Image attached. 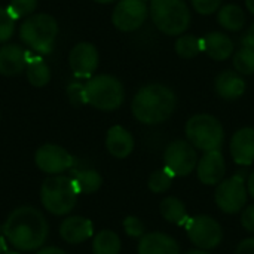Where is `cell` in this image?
<instances>
[{
    "label": "cell",
    "mask_w": 254,
    "mask_h": 254,
    "mask_svg": "<svg viewBox=\"0 0 254 254\" xmlns=\"http://www.w3.org/2000/svg\"><path fill=\"white\" fill-rule=\"evenodd\" d=\"M231 156L238 165L254 164V128L238 129L231 138Z\"/></svg>",
    "instance_id": "cell-15"
},
{
    "label": "cell",
    "mask_w": 254,
    "mask_h": 254,
    "mask_svg": "<svg viewBox=\"0 0 254 254\" xmlns=\"http://www.w3.org/2000/svg\"><path fill=\"white\" fill-rule=\"evenodd\" d=\"M198 153L196 149L185 140H174L170 143L164 153L165 168L174 177H186L192 171H195L198 165Z\"/></svg>",
    "instance_id": "cell-9"
},
{
    "label": "cell",
    "mask_w": 254,
    "mask_h": 254,
    "mask_svg": "<svg viewBox=\"0 0 254 254\" xmlns=\"http://www.w3.org/2000/svg\"><path fill=\"white\" fill-rule=\"evenodd\" d=\"M122 225H124V229H125L127 235L131 237V238H141V237L146 235V226H144V223L138 217H135V216H128L124 220Z\"/></svg>",
    "instance_id": "cell-32"
},
{
    "label": "cell",
    "mask_w": 254,
    "mask_h": 254,
    "mask_svg": "<svg viewBox=\"0 0 254 254\" xmlns=\"http://www.w3.org/2000/svg\"><path fill=\"white\" fill-rule=\"evenodd\" d=\"M85 94L88 104L104 112L119 109L125 100L124 85L110 74H98L88 79L85 83Z\"/></svg>",
    "instance_id": "cell-7"
},
{
    "label": "cell",
    "mask_w": 254,
    "mask_h": 254,
    "mask_svg": "<svg viewBox=\"0 0 254 254\" xmlns=\"http://www.w3.org/2000/svg\"><path fill=\"white\" fill-rule=\"evenodd\" d=\"M195 10L201 15H211L222 7V0H192Z\"/></svg>",
    "instance_id": "cell-34"
},
{
    "label": "cell",
    "mask_w": 254,
    "mask_h": 254,
    "mask_svg": "<svg viewBox=\"0 0 254 254\" xmlns=\"http://www.w3.org/2000/svg\"><path fill=\"white\" fill-rule=\"evenodd\" d=\"M100 55L97 48L92 43L80 42L70 51L68 64L76 77L80 79H91L94 71L98 67Z\"/></svg>",
    "instance_id": "cell-13"
},
{
    "label": "cell",
    "mask_w": 254,
    "mask_h": 254,
    "mask_svg": "<svg viewBox=\"0 0 254 254\" xmlns=\"http://www.w3.org/2000/svg\"><path fill=\"white\" fill-rule=\"evenodd\" d=\"M138 254H182L174 238L164 232H150L140 238Z\"/></svg>",
    "instance_id": "cell-18"
},
{
    "label": "cell",
    "mask_w": 254,
    "mask_h": 254,
    "mask_svg": "<svg viewBox=\"0 0 254 254\" xmlns=\"http://www.w3.org/2000/svg\"><path fill=\"white\" fill-rule=\"evenodd\" d=\"M3 232L15 249L31 252L42 247L46 241L48 223L39 210L33 207H19L7 217Z\"/></svg>",
    "instance_id": "cell-1"
},
{
    "label": "cell",
    "mask_w": 254,
    "mask_h": 254,
    "mask_svg": "<svg viewBox=\"0 0 254 254\" xmlns=\"http://www.w3.org/2000/svg\"><path fill=\"white\" fill-rule=\"evenodd\" d=\"M79 195H89L97 192L103 185V177L95 170H82L71 177Z\"/></svg>",
    "instance_id": "cell-26"
},
{
    "label": "cell",
    "mask_w": 254,
    "mask_h": 254,
    "mask_svg": "<svg viewBox=\"0 0 254 254\" xmlns=\"http://www.w3.org/2000/svg\"><path fill=\"white\" fill-rule=\"evenodd\" d=\"M186 254H210V253H208L207 250H201V249H199V250H190V252H188Z\"/></svg>",
    "instance_id": "cell-42"
},
{
    "label": "cell",
    "mask_w": 254,
    "mask_h": 254,
    "mask_svg": "<svg viewBox=\"0 0 254 254\" xmlns=\"http://www.w3.org/2000/svg\"><path fill=\"white\" fill-rule=\"evenodd\" d=\"M202 49L210 58L216 61H225L231 58L234 52V42L222 31H211L202 37Z\"/></svg>",
    "instance_id": "cell-20"
},
{
    "label": "cell",
    "mask_w": 254,
    "mask_h": 254,
    "mask_svg": "<svg viewBox=\"0 0 254 254\" xmlns=\"http://www.w3.org/2000/svg\"><path fill=\"white\" fill-rule=\"evenodd\" d=\"M30 52L15 43H6L0 46V74L16 76L27 67Z\"/></svg>",
    "instance_id": "cell-16"
},
{
    "label": "cell",
    "mask_w": 254,
    "mask_h": 254,
    "mask_svg": "<svg viewBox=\"0 0 254 254\" xmlns=\"http://www.w3.org/2000/svg\"><path fill=\"white\" fill-rule=\"evenodd\" d=\"M4 254H19V253H16V252H6Z\"/></svg>",
    "instance_id": "cell-44"
},
{
    "label": "cell",
    "mask_w": 254,
    "mask_h": 254,
    "mask_svg": "<svg viewBox=\"0 0 254 254\" xmlns=\"http://www.w3.org/2000/svg\"><path fill=\"white\" fill-rule=\"evenodd\" d=\"M241 225L246 231L254 234V204L250 207H246L241 214Z\"/></svg>",
    "instance_id": "cell-35"
},
{
    "label": "cell",
    "mask_w": 254,
    "mask_h": 254,
    "mask_svg": "<svg viewBox=\"0 0 254 254\" xmlns=\"http://www.w3.org/2000/svg\"><path fill=\"white\" fill-rule=\"evenodd\" d=\"M234 67L240 74H253L254 73V49L243 46L234 55Z\"/></svg>",
    "instance_id": "cell-29"
},
{
    "label": "cell",
    "mask_w": 254,
    "mask_h": 254,
    "mask_svg": "<svg viewBox=\"0 0 254 254\" xmlns=\"http://www.w3.org/2000/svg\"><path fill=\"white\" fill-rule=\"evenodd\" d=\"M6 252H7V250H6V243H4V240L0 237V254H4Z\"/></svg>",
    "instance_id": "cell-41"
},
{
    "label": "cell",
    "mask_w": 254,
    "mask_h": 254,
    "mask_svg": "<svg viewBox=\"0 0 254 254\" xmlns=\"http://www.w3.org/2000/svg\"><path fill=\"white\" fill-rule=\"evenodd\" d=\"M25 73H27L28 82L36 88H42V86L48 85L51 80V71H49L48 64L43 61V58L34 57L33 54L28 55Z\"/></svg>",
    "instance_id": "cell-23"
},
{
    "label": "cell",
    "mask_w": 254,
    "mask_h": 254,
    "mask_svg": "<svg viewBox=\"0 0 254 254\" xmlns=\"http://www.w3.org/2000/svg\"><path fill=\"white\" fill-rule=\"evenodd\" d=\"M149 13L159 31L168 36L183 34L190 24V10L185 0H152Z\"/></svg>",
    "instance_id": "cell-4"
},
{
    "label": "cell",
    "mask_w": 254,
    "mask_h": 254,
    "mask_svg": "<svg viewBox=\"0 0 254 254\" xmlns=\"http://www.w3.org/2000/svg\"><path fill=\"white\" fill-rule=\"evenodd\" d=\"M94 1L101 3V4H107V3H112V1H115V0H94Z\"/></svg>",
    "instance_id": "cell-43"
},
{
    "label": "cell",
    "mask_w": 254,
    "mask_h": 254,
    "mask_svg": "<svg viewBox=\"0 0 254 254\" xmlns=\"http://www.w3.org/2000/svg\"><path fill=\"white\" fill-rule=\"evenodd\" d=\"M58 36V24L54 16L48 13H34L28 16L21 28L19 37L25 46L36 54H49Z\"/></svg>",
    "instance_id": "cell-3"
},
{
    "label": "cell",
    "mask_w": 254,
    "mask_h": 254,
    "mask_svg": "<svg viewBox=\"0 0 254 254\" xmlns=\"http://www.w3.org/2000/svg\"><path fill=\"white\" fill-rule=\"evenodd\" d=\"M37 254H67L64 250L58 249V247H46V249H42Z\"/></svg>",
    "instance_id": "cell-38"
},
{
    "label": "cell",
    "mask_w": 254,
    "mask_h": 254,
    "mask_svg": "<svg viewBox=\"0 0 254 254\" xmlns=\"http://www.w3.org/2000/svg\"><path fill=\"white\" fill-rule=\"evenodd\" d=\"M216 92L223 98V100H237L246 92V82L240 76V73L232 71V70H225L222 71L214 82Z\"/></svg>",
    "instance_id": "cell-21"
},
{
    "label": "cell",
    "mask_w": 254,
    "mask_h": 254,
    "mask_svg": "<svg viewBox=\"0 0 254 254\" xmlns=\"http://www.w3.org/2000/svg\"><path fill=\"white\" fill-rule=\"evenodd\" d=\"M121 247L122 244L119 235L110 229L100 231L94 237V243H92L94 254H119Z\"/></svg>",
    "instance_id": "cell-25"
},
{
    "label": "cell",
    "mask_w": 254,
    "mask_h": 254,
    "mask_svg": "<svg viewBox=\"0 0 254 254\" xmlns=\"http://www.w3.org/2000/svg\"><path fill=\"white\" fill-rule=\"evenodd\" d=\"M149 9L144 0H119L112 13L113 25L125 33L138 30L147 19Z\"/></svg>",
    "instance_id": "cell-11"
},
{
    "label": "cell",
    "mask_w": 254,
    "mask_h": 254,
    "mask_svg": "<svg viewBox=\"0 0 254 254\" xmlns=\"http://www.w3.org/2000/svg\"><path fill=\"white\" fill-rule=\"evenodd\" d=\"M243 43H244V46H249V48H253L254 49V24L249 28V31L246 33V36L243 39Z\"/></svg>",
    "instance_id": "cell-37"
},
{
    "label": "cell",
    "mask_w": 254,
    "mask_h": 254,
    "mask_svg": "<svg viewBox=\"0 0 254 254\" xmlns=\"http://www.w3.org/2000/svg\"><path fill=\"white\" fill-rule=\"evenodd\" d=\"M235 254H254V238H247L241 241L235 250Z\"/></svg>",
    "instance_id": "cell-36"
},
{
    "label": "cell",
    "mask_w": 254,
    "mask_h": 254,
    "mask_svg": "<svg viewBox=\"0 0 254 254\" xmlns=\"http://www.w3.org/2000/svg\"><path fill=\"white\" fill-rule=\"evenodd\" d=\"M247 192H249V195L254 199V171L249 176V180H247Z\"/></svg>",
    "instance_id": "cell-39"
},
{
    "label": "cell",
    "mask_w": 254,
    "mask_h": 254,
    "mask_svg": "<svg viewBox=\"0 0 254 254\" xmlns=\"http://www.w3.org/2000/svg\"><path fill=\"white\" fill-rule=\"evenodd\" d=\"M249 192L244 179L240 176H232L231 179L222 180L214 193V201L217 207L226 214H237L243 211L247 204Z\"/></svg>",
    "instance_id": "cell-10"
},
{
    "label": "cell",
    "mask_w": 254,
    "mask_h": 254,
    "mask_svg": "<svg viewBox=\"0 0 254 254\" xmlns=\"http://www.w3.org/2000/svg\"><path fill=\"white\" fill-rule=\"evenodd\" d=\"M34 162L40 171L58 176L73 165V156L61 146L43 144L36 150Z\"/></svg>",
    "instance_id": "cell-12"
},
{
    "label": "cell",
    "mask_w": 254,
    "mask_h": 254,
    "mask_svg": "<svg viewBox=\"0 0 254 254\" xmlns=\"http://www.w3.org/2000/svg\"><path fill=\"white\" fill-rule=\"evenodd\" d=\"M219 24L229 31H240L246 24V15L237 4H225L219 9Z\"/></svg>",
    "instance_id": "cell-24"
},
{
    "label": "cell",
    "mask_w": 254,
    "mask_h": 254,
    "mask_svg": "<svg viewBox=\"0 0 254 254\" xmlns=\"http://www.w3.org/2000/svg\"><path fill=\"white\" fill-rule=\"evenodd\" d=\"M134 137L132 134L121 125H115L107 131L106 135V147L107 152L116 158L124 159L129 156L134 150Z\"/></svg>",
    "instance_id": "cell-19"
},
{
    "label": "cell",
    "mask_w": 254,
    "mask_h": 254,
    "mask_svg": "<svg viewBox=\"0 0 254 254\" xmlns=\"http://www.w3.org/2000/svg\"><path fill=\"white\" fill-rule=\"evenodd\" d=\"M177 98L171 88L162 83H149L138 89L131 109L134 118L146 125H158L171 118Z\"/></svg>",
    "instance_id": "cell-2"
},
{
    "label": "cell",
    "mask_w": 254,
    "mask_h": 254,
    "mask_svg": "<svg viewBox=\"0 0 254 254\" xmlns=\"http://www.w3.org/2000/svg\"><path fill=\"white\" fill-rule=\"evenodd\" d=\"M246 6H247V9L254 15V0H246Z\"/></svg>",
    "instance_id": "cell-40"
},
{
    "label": "cell",
    "mask_w": 254,
    "mask_h": 254,
    "mask_svg": "<svg viewBox=\"0 0 254 254\" xmlns=\"http://www.w3.org/2000/svg\"><path fill=\"white\" fill-rule=\"evenodd\" d=\"M67 95H68L70 103L76 107L88 104L86 103V94H85V85H82L79 82H73L67 86Z\"/></svg>",
    "instance_id": "cell-33"
},
{
    "label": "cell",
    "mask_w": 254,
    "mask_h": 254,
    "mask_svg": "<svg viewBox=\"0 0 254 254\" xmlns=\"http://www.w3.org/2000/svg\"><path fill=\"white\" fill-rule=\"evenodd\" d=\"M189 240L201 250H211L220 246L223 240V231L220 223L210 216L189 217L185 225Z\"/></svg>",
    "instance_id": "cell-8"
},
{
    "label": "cell",
    "mask_w": 254,
    "mask_h": 254,
    "mask_svg": "<svg viewBox=\"0 0 254 254\" xmlns=\"http://www.w3.org/2000/svg\"><path fill=\"white\" fill-rule=\"evenodd\" d=\"M92 234H94L92 222L85 217L73 216V217L64 219L60 225V235L68 244L85 243L86 240L92 237Z\"/></svg>",
    "instance_id": "cell-17"
},
{
    "label": "cell",
    "mask_w": 254,
    "mask_h": 254,
    "mask_svg": "<svg viewBox=\"0 0 254 254\" xmlns=\"http://www.w3.org/2000/svg\"><path fill=\"white\" fill-rule=\"evenodd\" d=\"M185 132L188 141L204 153L220 150L225 141V131L220 121L208 113L193 115L186 122Z\"/></svg>",
    "instance_id": "cell-6"
},
{
    "label": "cell",
    "mask_w": 254,
    "mask_h": 254,
    "mask_svg": "<svg viewBox=\"0 0 254 254\" xmlns=\"http://www.w3.org/2000/svg\"><path fill=\"white\" fill-rule=\"evenodd\" d=\"M77 195L73 180L64 176H52L40 188L42 205L54 216L68 214L77 202Z\"/></svg>",
    "instance_id": "cell-5"
},
{
    "label": "cell",
    "mask_w": 254,
    "mask_h": 254,
    "mask_svg": "<svg viewBox=\"0 0 254 254\" xmlns=\"http://www.w3.org/2000/svg\"><path fill=\"white\" fill-rule=\"evenodd\" d=\"M15 31V19L10 16L7 9L0 7V45L6 43Z\"/></svg>",
    "instance_id": "cell-31"
},
{
    "label": "cell",
    "mask_w": 254,
    "mask_h": 254,
    "mask_svg": "<svg viewBox=\"0 0 254 254\" xmlns=\"http://www.w3.org/2000/svg\"><path fill=\"white\" fill-rule=\"evenodd\" d=\"M159 211H161V216L168 223H173L177 226H185L186 222L189 220L186 205L179 198H174V196H167L161 202Z\"/></svg>",
    "instance_id": "cell-22"
},
{
    "label": "cell",
    "mask_w": 254,
    "mask_h": 254,
    "mask_svg": "<svg viewBox=\"0 0 254 254\" xmlns=\"http://www.w3.org/2000/svg\"><path fill=\"white\" fill-rule=\"evenodd\" d=\"M226 173V162L220 150L205 152L202 158L198 161L196 174L202 185L217 186Z\"/></svg>",
    "instance_id": "cell-14"
},
{
    "label": "cell",
    "mask_w": 254,
    "mask_h": 254,
    "mask_svg": "<svg viewBox=\"0 0 254 254\" xmlns=\"http://www.w3.org/2000/svg\"><path fill=\"white\" fill-rule=\"evenodd\" d=\"M37 7V0H10L7 6V12L16 21L21 18H27Z\"/></svg>",
    "instance_id": "cell-30"
},
{
    "label": "cell",
    "mask_w": 254,
    "mask_h": 254,
    "mask_svg": "<svg viewBox=\"0 0 254 254\" xmlns=\"http://www.w3.org/2000/svg\"><path fill=\"white\" fill-rule=\"evenodd\" d=\"M202 51V39L192 34H183L176 42V52L180 58L190 60Z\"/></svg>",
    "instance_id": "cell-27"
},
{
    "label": "cell",
    "mask_w": 254,
    "mask_h": 254,
    "mask_svg": "<svg viewBox=\"0 0 254 254\" xmlns=\"http://www.w3.org/2000/svg\"><path fill=\"white\" fill-rule=\"evenodd\" d=\"M173 174L167 168L155 170L147 180V186L153 193H165L173 186Z\"/></svg>",
    "instance_id": "cell-28"
}]
</instances>
